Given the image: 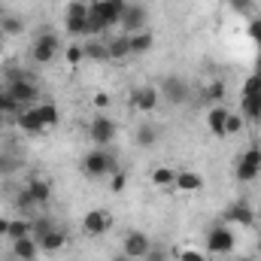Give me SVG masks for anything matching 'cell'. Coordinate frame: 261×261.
Wrapping results in <instances>:
<instances>
[{
	"label": "cell",
	"instance_id": "277c9868",
	"mask_svg": "<svg viewBox=\"0 0 261 261\" xmlns=\"http://www.w3.org/2000/svg\"><path fill=\"white\" fill-rule=\"evenodd\" d=\"M6 91H9L21 107H34V103H37V97H40L37 82H34V79H24V76H9Z\"/></svg>",
	"mask_w": 261,
	"mask_h": 261
},
{
	"label": "cell",
	"instance_id": "f546056e",
	"mask_svg": "<svg viewBox=\"0 0 261 261\" xmlns=\"http://www.w3.org/2000/svg\"><path fill=\"white\" fill-rule=\"evenodd\" d=\"M64 28H67V34H70V37H91L88 18H67Z\"/></svg>",
	"mask_w": 261,
	"mask_h": 261
},
{
	"label": "cell",
	"instance_id": "4316f807",
	"mask_svg": "<svg viewBox=\"0 0 261 261\" xmlns=\"http://www.w3.org/2000/svg\"><path fill=\"white\" fill-rule=\"evenodd\" d=\"M37 110H40V119H43V125H46V128H52V125H58V119H61V113H58V107H55L52 100H43V103H37Z\"/></svg>",
	"mask_w": 261,
	"mask_h": 261
},
{
	"label": "cell",
	"instance_id": "3957f363",
	"mask_svg": "<svg viewBox=\"0 0 261 261\" xmlns=\"http://www.w3.org/2000/svg\"><path fill=\"white\" fill-rule=\"evenodd\" d=\"M55 55H58V34L43 31V34L34 40V46H31V58H34V64L46 67V64L55 61Z\"/></svg>",
	"mask_w": 261,
	"mask_h": 261
},
{
	"label": "cell",
	"instance_id": "ffe728a7",
	"mask_svg": "<svg viewBox=\"0 0 261 261\" xmlns=\"http://www.w3.org/2000/svg\"><path fill=\"white\" fill-rule=\"evenodd\" d=\"M155 49V34L149 31H140V34H130V55L134 58H143Z\"/></svg>",
	"mask_w": 261,
	"mask_h": 261
},
{
	"label": "cell",
	"instance_id": "e0dca14e",
	"mask_svg": "<svg viewBox=\"0 0 261 261\" xmlns=\"http://www.w3.org/2000/svg\"><path fill=\"white\" fill-rule=\"evenodd\" d=\"M134 140H137V146L152 149V146H158V140H161V128H158L155 122H143L140 128L134 130Z\"/></svg>",
	"mask_w": 261,
	"mask_h": 261
},
{
	"label": "cell",
	"instance_id": "30bf717a",
	"mask_svg": "<svg viewBox=\"0 0 261 261\" xmlns=\"http://www.w3.org/2000/svg\"><path fill=\"white\" fill-rule=\"evenodd\" d=\"M158 103H161V91L155 85H143V88H137L130 94V107L140 110V113H155Z\"/></svg>",
	"mask_w": 261,
	"mask_h": 261
},
{
	"label": "cell",
	"instance_id": "ba28073f",
	"mask_svg": "<svg viewBox=\"0 0 261 261\" xmlns=\"http://www.w3.org/2000/svg\"><path fill=\"white\" fill-rule=\"evenodd\" d=\"M149 249H152V237H149V234H143V231H128V234H125V240H122V252L130 255L134 261H143Z\"/></svg>",
	"mask_w": 261,
	"mask_h": 261
},
{
	"label": "cell",
	"instance_id": "8d00e7d4",
	"mask_svg": "<svg viewBox=\"0 0 261 261\" xmlns=\"http://www.w3.org/2000/svg\"><path fill=\"white\" fill-rule=\"evenodd\" d=\"M143 261H167V249H164V246H155V243H152V249L146 252V258H143Z\"/></svg>",
	"mask_w": 261,
	"mask_h": 261
},
{
	"label": "cell",
	"instance_id": "484cf974",
	"mask_svg": "<svg viewBox=\"0 0 261 261\" xmlns=\"http://www.w3.org/2000/svg\"><path fill=\"white\" fill-rule=\"evenodd\" d=\"M0 34H3V37H18V34H24V21H21L18 15H9V12H6V15L0 18Z\"/></svg>",
	"mask_w": 261,
	"mask_h": 261
},
{
	"label": "cell",
	"instance_id": "5bb4252c",
	"mask_svg": "<svg viewBox=\"0 0 261 261\" xmlns=\"http://www.w3.org/2000/svg\"><path fill=\"white\" fill-rule=\"evenodd\" d=\"M107 52H110V61H128L130 55V34H113L107 40Z\"/></svg>",
	"mask_w": 261,
	"mask_h": 261
},
{
	"label": "cell",
	"instance_id": "d590c367",
	"mask_svg": "<svg viewBox=\"0 0 261 261\" xmlns=\"http://www.w3.org/2000/svg\"><path fill=\"white\" fill-rule=\"evenodd\" d=\"M125 186H128V176L116 170V173L110 176V189H113V192H125Z\"/></svg>",
	"mask_w": 261,
	"mask_h": 261
},
{
	"label": "cell",
	"instance_id": "d6a6232c",
	"mask_svg": "<svg viewBox=\"0 0 261 261\" xmlns=\"http://www.w3.org/2000/svg\"><path fill=\"white\" fill-rule=\"evenodd\" d=\"M243 116L240 113H228V122H225V137H234V134H240L243 130Z\"/></svg>",
	"mask_w": 261,
	"mask_h": 261
},
{
	"label": "cell",
	"instance_id": "74e56055",
	"mask_svg": "<svg viewBox=\"0 0 261 261\" xmlns=\"http://www.w3.org/2000/svg\"><path fill=\"white\" fill-rule=\"evenodd\" d=\"M67 61H70V64H79V61H85V55H82V46H79V43H73V46L67 49Z\"/></svg>",
	"mask_w": 261,
	"mask_h": 261
},
{
	"label": "cell",
	"instance_id": "ac0fdd59",
	"mask_svg": "<svg viewBox=\"0 0 261 261\" xmlns=\"http://www.w3.org/2000/svg\"><path fill=\"white\" fill-rule=\"evenodd\" d=\"M82 55H85V61H94V64H107V61H110V52H107V40H85V43H82Z\"/></svg>",
	"mask_w": 261,
	"mask_h": 261
},
{
	"label": "cell",
	"instance_id": "2e32d148",
	"mask_svg": "<svg viewBox=\"0 0 261 261\" xmlns=\"http://www.w3.org/2000/svg\"><path fill=\"white\" fill-rule=\"evenodd\" d=\"M24 189H28V195L34 197L37 206H46V203L52 200V186H49V179H43V176H34Z\"/></svg>",
	"mask_w": 261,
	"mask_h": 261
},
{
	"label": "cell",
	"instance_id": "8992f818",
	"mask_svg": "<svg viewBox=\"0 0 261 261\" xmlns=\"http://www.w3.org/2000/svg\"><path fill=\"white\" fill-rule=\"evenodd\" d=\"M110 228H113L110 210H88V213L82 216V231H85L88 237H103Z\"/></svg>",
	"mask_w": 261,
	"mask_h": 261
},
{
	"label": "cell",
	"instance_id": "7402d4cb",
	"mask_svg": "<svg viewBox=\"0 0 261 261\" xmlns=\"http://www.w3.org/2000/svg\"><path fill=\"white\" fill-rule=\"evenodd\" d=\"M37 243H40V252H61L64 243H67V234L61 228H52V231H49L46 237H40Z\"/></svg>",
	"mask_w": 261,
	"mask_h": 261
},
{
	"label": "cell",
	"instance_id": "9a60e30c",
	"mask_svg": "<svg viewBox=\"0 0 261 261\" xmlns=\"http://www.w3.org/2000/svg\"><path fill=\"white\" fill-rule=\"evenodd\" d=\"M12 243V255L18 261H37V255H40V243L28 234V237H18V240H9Z\"/></svg>",
	"mask_w": 261,
	"mask_h": 261
},
{
	"label": "cell",
	"instance_id": "ab89813d",
	"mask_svg": "<svg viewBox=\"0 0 261 261\" xmlns=\"http://www.w3.org/2000/svg\"><path fill=\"white\" fill-rule=\"evenodd\" d=\"M94 107H110V94H94Z\"/></svg>",
	"mask_w": 261,
	"mask_h": 261
},
{
	"label": "cell",
	"instance_id": "603a6c76",
	"mask_svg": "<svg viewBox=\"0 0 261 261\" xmlns=\"http://www.w3.org/2000/svg\"><path fill=\"white\" fill-rule=\"evenodd\" d=\"M243 119L249 122L261 119V91H243Z\"/></svg>",
	"mask_w": 261,
	"mask_h": 261
},
{
	"label": "cell",
	"instance_id": "44dd1931",
	"mask_svg": "<svg viewBox=\"0 0 261 261\" xmlns=\"http://www.w3.org/2000/svg\"><path fill=\"white\" fill-rule=\"evenodd\" d=\"M173 189H179V192H200L203 189V176L195 173V170H179L176 179H173Z\"/></svg>",
	"mask_w": 261,
	"mask_h": 261
},
{
	"label": "cell",
	"instance_id": "e575fe53",
	"mask_svg": "<svg viewBox=\"0 0 261 261\" xmlns=\"http://www.w3.org/2000/svg\"><path fill=\"white\" fill-rule=\"evenodd\" d=\"M222 94H225V85L222 82H210L203 88V97H210V100H222Z\"/></svg>",
	"mask_w": 261,
	"mask_h": 261
},
{
	"label": "cell",
	"instance_id": "b9f144b4",
	"mask_svg": "<svg viewBox=\"0 0 261 261\" xmlns=\"http://www.w3.org/2000/svg\"><path fill=\"white\" fill-rule=\"evenodd\" d=\"M110 261H134V258L125 255V252H113V258H110Z\"/></svg>",
	"mask_w": 261,
	"mask_h": 261
},
{
	"label": "cell",
	"instance_id": "7c38bea8",
	"mask_svg": "<svg viewBox=\"0 0 261 261\" xmlns=\"http://www.w3.org/2000/svg\"><path fill=\"white\" fill-rule=\"evenodd\" d=\"M91 140H94L100 149H107V146L116 140V122H113L110 116H97V119L91 122Z\"/></svg>",
	"mask_w": 261,
	"mask_h": 261
},
{
	"label": "cell",
	"instance_id": "836d02e7",
	"mask_svg": "<svg viewBox=\"0 0 261 261\" xmlns=\"http://www.w3.org/2000/svg\"><path fill=\"white\" fill-rule=\"evenodd\" d=\"M176 261H206L203 249H176Z\"/></svg>",
	"mask_w": 261,
	"mask_h": 261
},
{
	"label": "cell",
	"instance_id": "8fae6325",
	"mask_svg": "<svg viewBox=\"0 0 261 261\" xmlns=\"http://www.w3.org/2000/svg\"><path fill=\"white\" fill-rule=\"evenodd\" d=\"M225 225H240V228H252L255 225V213L246 200H234L225 210Z\"/></svg>",
	"mask_w": 261,
	"mask_h": 261
},
{
	"label": "cell",
	"instance_id": "83f0119b",
	"mask_svg": "<svg viewBox=\"0 0 261 261\" xmlns=\"http://www.w3.org/2000/svg\"><path fill=\"white\" fill-rule=\"evenodd\" d=\"M28 234H31V219H24V216H18V219H9V231H6V237H9V240L28 237Z\"/></svg>",
	"mask_w": 261,
	"mask_h": 261
},
{
	"label": "cell",
	"instance_id": "cb8c5ba5",
	"mask_svg": "<svg viewBox=\"0 0 261 261\" xmlns=\"http://www.w3.org/2000/svg\"><path fill=\"white\" fill-rule=\"evenodd\" d=\"M52 228H58V225H55V219H49V216H31V237H34V240L46 237Z\"/></svg>",
	"mask_w": 261,
	"mask_h": 261
},
{
	"label": "cell",
	"instance_id": "f35d334b",
	"mask_svg": "<svg viewBox=\"0 0 261 261\" xmlns=\"http://www.w3.org/2000/svg\"><path fill=\"white\" fill-rule=\"evenodd\" d=\"M249 34H252V40L261 46V18H255V21L249 24Z\"/></svg>",
	"mask_w": 261,
	"mask_h": 261
},
{
	"label": "cell",
	"instance_id": "5b68a950",
	"mask_svg": "<svg viewBox=\"0 0 261 261\" xmlns=\"http://www.w3.org/2000/svg\"><path fill=\"white\" fill-rule=\"evenodd\" d=\"M261 173V149L258 146H249L243 155H240V161H237V167H234V176L240 179V182H252V179H258Z\"/></svg>",
	"mask_w": 261,
	"mask_h": 261
},
{
	"label": "cell",
	"instance_id": "9c48e42d",
	"mask_svg": "<svg viewBox=\"0 0 261 261\" xmlns=\"http://www.w3.org/2000/svg\"><path fill=\"white\" fill-rule=\"evenodd\" d=\"M161 97H167L173 107H179V103H189V82L186 79H179V76H167V79H161Z\"/></svg>",
	"mask_w": 261,
	"mask_h": 261
},
{
	"label": "cell",
	"instance_id": "6da1fadb",
	"mask_svg": "<svg viewBox=\"0 0 261 261\" xmlns=\"http://www.w3.org/2000/svg\"><path fill=\"white\" fill-rule=\"evenodd\" d=\"M82 170H85V176H91V179H100V176H113L116 173V158L107 152V149H91L85 158H82Z\"/></svg>",
	"mask_w": 261,
	"mask_h": 261
},
{
	"label": "cell",
	"instance_id": "7bdbcfd3",
	"mask_svg": "<svg viewBox=\"0 0 261 261\" xmlns=\"http://www.w3.org/2000/svg\"><path fill=\"white\" fill-rule=\"evenodd\" d=\"M3 15H6V6H3V3H0V18H3Z\"/></svg>",
	"mask_w": 261,
	"mask_h": 261
},
{
	"label": "cell",
	"instance_id": "d6986e66",
	"mask_svg": "<svg viewBox=\"0 0 261 261\" xmlns=\"http://www.w3.org/2000/svg\"><path fill=\"white\" fill-rule=\"evenodd\" d=\"M228 113H231V110H228L225 103H216V107L206 113V128L213 130L216 137H225V122H228Z\"/></svg>",
	"mask_w": 261,
	"mask_h": 261
},
{
	"label": "cell",
	"instance_id": "f1b7e54d",
	"mask_svg": "<svg viewBox=\"0 0 261 261\" xmlns=\"http://www.w3.org/2000/svg\"><path fill=\"white\" fill-rule=\"evenodd\" d=\"M21 110H24V107H21V103H18V100L3 88V91H0V116H18Z\"/></svg>",
	"mask_w": 261,
	"mask_h": 261
},
{
	"label": "cell",
	"instance_id": "7a4b0ae2",
	"mask_svg": "<svg viewBox=\"0 0 261 261\" xmlns=\"http://www.w3.org/2000/svg\"><path fill=\"white\" fill-rule=\"evenodd\" d=\"M234 246H237V240H234V231L228 225H213L206 231V252L228 255V252H234Z\"/></svg>",
	"mask_w": 261,
	"mask_h": 261
},
{
	"label": "cell",
	"instance_id": "4dcf8cb0",
	"mask_svg": "<svg viewBox=\"0 0 261 261\" xmlns=\"http://www.w3.org/2000/svg\"><path fill=\"white\" fill-rule=\"evenodd\" d=\"M91 15V6L85 0H70L67 3V18H88Z\"/></svg>",
	"mask_w": 261,
	"mask_h": 261
},
{
	"label": "cell",
	"instance_id": "d4e9b609",
	"mask_svg": "<svg viewBox=\"0 0 261 261\" xmlns=\"http://www.w3.org/2000/svg\"><path fill=\"white\" fill-rule=\"evenodd\" d=\"M149 179H152L155 189H170L173 179H176V170H170V167H155V170L149 173Z\"/></svg>",
	"mask_w": 261,
	"mask_h": 261
},
{
	"label": "cell",
	"instance_id": "4fadbf2b",
	"mask_svg": "<svg viewBox=\"0 0 261 261\" xmlns=\"http://www.w3.org/2000/svg\"><path fill=\"white\" fill-rule=\"evenodd\" d=\"M15 125L24 130V134H43V130H46L43 119H40V110H37V103H34V107H24V110L15 116Z\"/></svg>",
	"mask_w": 261,
	"mask_h": 261
},
{
	"label": "cell",
	"instance_id": "1f68e13d",
	"mask_svg": "<svg viewBox=\"0 0 261 261\" xmlns=\"http://www.w3.org/2000/svg\"><path fill=\"white\" fill-rule=\"evenodd\" d=\"M12 203H15V210H18V213H34V210H37V203H34V197L28 195V189H21V192L15 195Z\"/></svg>",
	"mask_w": 261,
	"mask_h": 261
},
{
	"label": "cell",
	"instance_id": "60d3db41",
	"mask_svg": "<svg viewBox=\"0 0 261 261\" xmlns=\"http://www.w3.org/2000/svg\"><path fill=\"white\" fill-rule=\"evenodd\" d=\"M6 231H9V219L0 216V237H6Z\"/></svg>",
	"mask_w": 261,
	"mask_h": 261
},
{
	"label": "cell",
	"instance_id": "52a82bcc",
	"mask_svg": "<svg viewBox=\"0 0 261 261\" xmlns=\"http://www.w3.org/2000/svg\"><path fill=\"white\" fill-rule=\"evenodd\" d=\"M146 21H149L146 6L143 3H128L119 24H122V34H140V31H146Z\"/></svg>",
	"mask_w": 261,
	"mask_h": 261
}]
</instances>
